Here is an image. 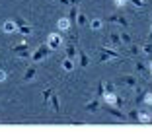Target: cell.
Wrapping results in <instances>:
<instances>
[{
  "instance_id": "cell-1",
  "label": "cell",
  "mask_w": 152,
  "mask_h": 134,
  "mask_svg": "<svg viewBox=\"0 0 152 134\" xmlns=\"http://www.w3.org/2000/svg\"><path fill=\"white\" fill-rule=\"evenodd\" d=\"M111 58L121 60V58H123V54H121L119 51L107 49V47H99V62H105V60H111Z\"/></svg>"
},
{
  "instance_id": "cell-2",
  "label": "cell",
  "mask_w": 152,
  "mask_h": 134,
  "mask_svg": "<svg viewBox=\"0 0 152 134\" xmlns=\"http://www.w3.org/2000/svg\"><path fill=\"white\" fill-rule=\"evenodd\" d=\"M51 51H53V49H51L49 45H47V43H43V45H41V47H39V49H37L35 53L31 54V62H39L41 58H45V56H47V54L51 53Z\"/></svg>"
},
{
  "instance_id": "cell-3",
  "label": "cell",
  "mask_w": 152,
  "mask_h": 134,
  "mask_svg": "<svg viewBox=\"0 0 152 134\" xmlns=\"http://www.w3.org/2000/svg\"><path fill=\"white\" fill-rule=\"evenodd\" d=\"M105 111H107L109 115H113L115 119H119V121H127V115L123 111H119V107H107Z\"/></svg>"
},
{
  "instance_id": "cell-4",
  "label": "cell",
  "mask_w": 152,
  "mask_h": 134,
  "mask_svg": "<svg viewBox=\"0 0 152 134\" xmlns=\"http://www.w3.org/2000/svg\"><path fill=\"white\" fill-rule=\"evenodd\" d=\"M47 45H49L51 49H57L58 45H61V35L58 33H51L49 39H47Z\"/></svg>"
},
{
  "instance_id": "cell-5",
  "label": "cell",
  "mask_w": 152,
  "mask_h": 134,
  "mask_svg": "<svg viewBox=\"0 0 152 134\" xmlns=\"http://www.w3.org/2000/svg\"><path fill=\"white\" fill-rule=\"evenodd\" d=\"M107 22H111V23H119V25H123V27H129V22H127L123 16H107Z\"/></svg>"
},
{
  "instance_id": "cell-6",
  "label": "cell",
  "mask_w": 152,
  "mask_h": 134,
  "mask_svg": "<svg viewBox=\"0 0 152 134\" xmlns=\"http://www.w3.org/2000/svg\"><path fill=\"white\" fill-rule=\"evenodd\" d=\"M137 121L142 122V125H148V122L152 121V115L148 111H140V109H139V119H137Z\"/></svg>"
},
{
  "instance_id": "cell-7",
  "label": "cell",
  "mask_w": 152,
  "mask_h": 134,
  "mask_svg": "<svg viewBox=\"0 0 152 134\" xmlns=\"http://www.w3.org/2000/svg\"><path fill=\"white\" fill-rule=\"evenodd\" d=\"M78 54H80V66H82V68H86V66L90 64V58H88V54H86L84 51L80 49V47H78Z\"/></svg>"
},
{
  "instance_id": "cell-8",
  "label": "cell",
  "mask_w": 152,
  "mask_h": 134,
  "mask_svg": "<svg viewBox=\"0 0 152 134\" xmlns=\"http://www.w3.org/2000/svg\"><path fill=\"white\" fill-rule=\"evenodd\" d=\"M57 25H58L61 31H68V27H70V20H68V18H61Z\"/></svg>"
},
{
  "instance_id": "cell-9",
  "label": "cell",
  "mask_w": 152,
  "mask_h": 134,
  "mask_svg": "<svg viewBox=\"0 0 152 134\" xmlns=\"http://www.w3.org/2000/svg\"><path fill=\"white\" fill-rule=\"evenodd\" d=\"M76 18H78V10H76V4H72L70 14H68V20H70V23H76Z\"/></svg>"
},
{
  "instance_id": "cell-10",
  "label": "cell",
  "mask_w": 152,
  "mask_h": 134,
  "mask_svg": "<svg viewBox=\"0 0 152 134\" xmlns=\"http://www.w3.org/2000/svg\"><path fill=\"white\" fill-rule=\"evenodd\" d=\"M76 51H78V47H74V43H70L66 47V56L68 58H74L76 56Z\"/></svg>"
},
{
  "instance_id": "cell-11",
  "label": "cell",
  "mask_w": 152,
  "mask_h": 134,
  "mask_svg": "<svg viewBox=\"0 0 152 134\" xmlns=\"http://www.w3.org/2000/svg\"><path fill=\"white\" fill-rule=\"evenodd\" d=\"M111 43H113V47H123V41H121V37L117 35V33H111Z\"/></svg>"
},
{
  "instance_id": "cell-12",
  "label": "cell",
  "mask_w": 152,
  "mask_h": 134,
  "mask_svg": "<svg viewBox=\"0 0 152 134\" xmlns=\"http://www.w3.org/2000/svg\"><path fill=\"white\" fill-rule=\"evenodd\" d=\"M98 107H99V99H94V101L86 103V107H84V109H88V111H96Z\"/></svg>"
},
{
  "instance_id": "cell-13",
  "label": "cell",
  "mask_w": 152,
  "mask_h": 134,
  "mask_svg": "<svg viewBox=\"0 0 152 134\" xmlns=\"http://www.w3.org/2000/svg\"><path fill=\"white\" fill-rule=\"evenodd\" d=\"M2 29H4L6 33H12V31H18V29H16V23L14 22H6L4 23V27H2Z\"/></svg>"
},
{
  "instance_id": "cell-14",
  "label": "cell",
  "mask_w": 152,
  "mask_h": 134,
  "mask_svg": "<svg viewBox=\"0 0 152 134\" xmlns=\"http://www.w3.org/2000/svg\"><path fill=\"white\" fill-rule=\"evenodd\" d=\"M51 105H53V109H55V113H58V111H61V105H58V97H57V95H51Z\"/></svg>"
},
{
  "instance_id": "cell-15",
  "label": "cell",
  "mask_w": 152,
  "mask_h": 134,
  "mask_svg": "<svg viewBox=\"0 0 152 134\" xmlns=\"http://www.w3.org/2000/svg\"><path fill=\"white\" fill-rule=\"evenodd\" d=\"M33 76H35V66L27 68V70H26V76H23V78H26V80L29 82V80H33Z\"/></svg>"
},
{
  "instance_id": "cell-16",
  "label": "cell",
  "mask_w": 152,
  "mask_h": 134,
  "mask_svg": "<svg viewBox=\"0 0 152 134\" xmlns=\"http://www.w3.org/2000/svg\"><path fill=\"white\" fill-rule=\"evenodd\" d=\"M63 66H64V70H68V72H70L72 70V68H74V64H72V58H64V60H63Z\"/></svg>"
},
{
  "instance_id": "cell-17",
  "label": "cell",
  "mask_w": 152,
  "mask_h": 134,
  "mask_svg": "<svg viewBox=\"0 0 152 134\" xmlns=\"http://www.w3.org/2000/svg\"><path fill=\"white\" fill-rule=\"evenodd\" d=\"M123 84H127V85H131V88H134V85H137V80H134L133 76H125V78H123Z\"/></svg>"
},
{
  "instance_id": "cell-18",
  "label": "cell",
  "mask_w": 152,
  "mask_h": 134,
  "mask_svg": "<svg viewBox=\"0 0 152 134\" xmlns=\"http://www.w3.org/2000/svg\"><path fill=\"white\" fill-rule=\"evenodd\" d=\"M18 31L23 33V35H29V33H31V25H27V23H26V25H20Z\"/></svg>"
},
{
  "instance_id": "cell-19",
  "label": "cell",
  "mask_w": 152,
  "mask_h": 134,
  "mask_svg": "<svg viewBox=\"0 0 152 134\" xmlns=\"http://www.w3.org/2000/svg\"><path fill=\"white\" fill-rule=\"evenodd\" d=\"M102 20H92V22H90V27H92V29H96V31H98L99 27H102Z\"/></svg>"
},
{
  "instance_id": "cell-20",
  "label": "cell",
  "mask_w": 152,
  "mask_h": 134,
  "mask_svg": "<svg viewBox=\"0 0 152 134\" xmlns=\"http://www.w3.org/2000/svg\"><path fill=\"white\" fill-rule=\"evenodd\" d=\"M26 49H29V45L27 43H20V45L14 47V53H20V51H26Z\"/></svg>"
},
{
  "instance_id": "cell-21",
  "label": "cell",
  "mask_w": 152,
  "mask_h": 134,
  "mask_svg": "<svg viewBox=\"0 0 152 134\" xmlns=\"http://www.w3.org/2000/svg\"><path fill=\"white\" fill-rule=\"evenodd\" d=\"M53 93H55L53 88H49V89H45V91H43V99H45V103H47V101L51 99V95H53Z\"/></svg>"
},
{
  "instance_id": "cell-22",
  "label": "cell",
  "mask_w": 152,
  "mask_h": 134,
  "mask_svg": "<svg viewBox=\"0 0 152 134\" xmlns=\"http://www.w3.org/2000/svg\"><path fill=\"white\" fill-rule=\"evenodd\" d=\"M121 41H123V43H127V45H131V35L123 31V33H121Z\"/></svg>"
},
{
  "instance_id": "cell-23",
  "label": "cell",
  "mask_w": 152,
  "mask_h": 134,
  "mask_svg": "<svg viewBox=\"0 0 152 134\" xmlns=\"http://www.w3.org/2000/svg\"><path fill=\"white\" fill-rule=\"evenodd\" d=\"M137 70H139V72H142V74H146V64L139 60V62H137Z\"/></svg>"
},
{
  "instance_id": "cell-24",
  "label": "cell",
  "mask_w": 152,
  "mask_h": 134,
  "mask_svg": "<svg viewBox=\"0 0 152 134\" xmlns=\"http://www.w3.org/2000/svg\"><path fill=\"white\" fill-rule=\"evenodd\" d=\"M113 105H115V107H119V109H123V97H119V95H117V97H115V103H113Z\"/></svg>"
},
{
  "instance_id": "cell-25",
  "label": "cell",
  "mask_w": 152,
  "mask_h": 134,
  "mask_svg": "<svg viewBox=\"0 0 152 134\" xmlns=\"http://www.w3.org/2000/svg\"><path fill=\"white\" fill-rule=\"evenodd\" d=\"M78 23H80V25H84V23H86V18H84V14H78Z\"/></svg>"
},
{
  "instance_id": "cell-26",
  "label": "cell",
  "mask_w": 152,
  "mask_h": 134,
  "mask_svg": "<svg viewBox=\"0 0 152 134\" xmlns=\"http://www.w3.org/2000/svg\"><path fill=\"white\" fill-rule=\"evenodd\" d=\"M129 53H131V54H137V53H139V49H137L134 45H129Z\"/></svg>"
},
{
  "instance_id": "cell-27",
  "label": "cell",
  "mask_w": 152,
  "mask_h": 134,
  "mask_svg": "<svg viewBox=\"0 0 152 134\" xmlns=\"http://www.w3.org/2000/svg\"><path fill=\"white\" fill-rule=\"evenodd\" d=\"M105 85V91H115V88H113V84L109 82V84H103Z\"/></svg>"
},
{
  "instance_id": "cell-28",
  "label": "cell",
  "mask_w": 152,
  "mask_h": 134,
  "mask_svg": "<svg viewBox=\"0 0 152 134\" xmlns=\"http://www.w3.org/2000/svg\"><path fill=\"white\" fill-rule=\"evenodd\" d=\"M16 25H18V27H20V25H26V22H23L22 18H18V20H16Z\"/></svg>"
},
{
  "instance_id": "cell-29",
  "label": "cell",
  "mask_w": 152,
  "mask_h": 134,
  "mask_svg": "<svg viewBox=\"0 0 152 134\" xmlns=\"http://www.w3.org/2000/svg\"><path fill=\"white\" fill-rule=\"evenodd\" d=\"M4 80H6V72L0 70V82H4Z\"/></svg>"
},
{
  "instance_id": "cell-30",
  "label": "cell",
  "mask_w": 152,
  "mask_h": 134,
  "mask_svg": "<svg viewBox=\"0 0 152 134\" xmlns=\"http://www.w3.org/2000/svg\"><path fill=\"white\" fill-rule=\"evenodd\" d=\"M144 53H152V45H146V47H144Z\"/></svg>"
},
{
  "instance_id": "cell-31",
  "label": "cell",
  "mask_w": 152,
  "mask_h": 134,
  "mask_svg": "<svg viewBox=\"0 0 152 134\" xmlns=\"http://www.w3.org/2000/svg\"><path fill=\"white\" fill-rule=\"evenodd\" d=\"M148 39H152V27H150V35H148Z\"/></svg>"
},
{
  "instance_id": "cell-32",
  "label": "cell",
  "mask_w": 152,
  "mask_h": 134,
  "mask_svg": "<svg viewBox=\"0 0 152 134\" xmlns=\"http://www.w3.org/2000/svg\"><path fill=\"white\" fill-rule=\"evenodd\" d=\"M150 70H152V62H150Z\"/></svg>"
}]
</instances>
